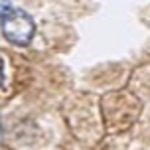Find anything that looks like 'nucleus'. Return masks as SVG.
<instances>
[{
    "label": "nucleus",
    "mask_w": 150,
    "mask_h": 150,
    "mask_svg": "<svg viewBox=\"0 0 150 150\" xmlns=\"http://www.w3.org/2000/svg\"><path fill=\"white\" fill-rule=\"evenodd\" d=\"M36 26L34 20L20 8H10L2 18V34L10 44L14 45H28L34 38Z\"/></svg>",
    "instance_id": "obj_1"
},
{
    "label": "nucleus",
    "mask_w": 150,
    "mask_h": 150,
    "mask_svg": "<svg viewBox=\"0 0 150 150\" xmlns=\"http://www.w3.org/2000/svg\"><path fill=\"white\" fill-rule=\"evenodd\" d=\"M10 8H12V4H10L8 0H0V20L4 18V14H6Z\"/></svg>",
    "instance_id": "obj_2"
},
{
    "label": "nucleus",
    "mask_w": 150,
    "mask_h": 150,
    "mask_svg": "<svg viewBox=\"0 0 150 150\" xmlns=\"http://www.w3.org/2000/svg\"><path fill=\"white\" fill-rule=\"evenodd\" d=\"M2 77H4V63L0 59V83H2Z\"/></svg>",
    "instance_id": "obj_3"
},
{
    "label": "nucleus",
    "mask_w": 150,
    "mask_h": 150,
    "mask_svg": "<svg viewBox=\"0 0 150 150\" xmlns=\"http://www.w3.org/2000/svg\"><path fill=\"white\" fill-rule=\"evenodd\" d=\"M0 138H2V120H0Z\"/></svg>",
    "instance_id": "obj_4"
}]
</instances>
